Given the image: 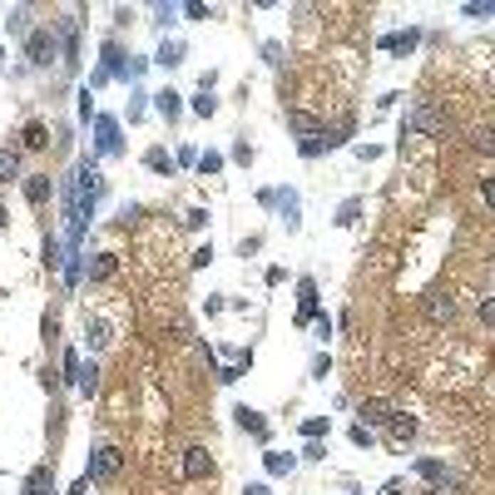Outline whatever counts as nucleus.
Wrapping results in <instances>:
<instances>
[{
	"label": "nucleus",
	"instance_id": "7",
	"mask_svg": "<svg viewBox=\"0 0 495 495\" xmlns=\"http://www.w3.org/2000/svg\"><path fill=\"white\" fill-rule=\"evenodd\" d=\"M184 476H189V481H203V476H213V456H208L203 446H189V451H184Z\"/></svg>",
	"mask_w": 495,
	"mask_h": 495
},
{
	"label": "nucleus",
	"instance_id": "39",
	"mask_svg": "<svg viewBox=\"0 0 495 495\" xmlns=\"http://www.w3.org/2000/svg\"><path fill=\"white\" fill-rule=\"evenodd\" d=\"M481 194H486V203L495 208V179H486V184H481Z\"/></svg>",
	"mask_w": 495,
	"mask_h": 495
},
{
	"label": "nucleus",
	"instance_id": "5",
	"mask_svg": "<svg viewBox=\"0 0 495 495\" xmlns=\"http://www.w3.org/2000/svg\"><path fill=\"white\" fill-rule=\"evenodd\" d=\"M416 476H426L431 486H436V495H451V491H461V481L441 466V461H416Z\"/></svg>",
	"mask_w": 495,
	"mask_h": 495
},
{
	"label": "nucleus",
	"instance_id": "22",
	"mask_svg": "<svg viewBox=\"0 0 495 495\" xmlns=\"http://www.w3.org/2000/svg\"><path fill=\"white\" fill-rule=\"evenodd\" d=\"M15 174H20V154L15 149H0V184H10Z\"/></svg>",
	"mask_w": 495,
	"mask_h": 495
},
{
	"label": "nucleus",
	"instance_id": "35",
	"mask_svg": "<svg viewBox=\"0 0 495 495\" xmlns=\"http://www.w3.org/2000/svg\"><path fill=\"white\" fill-rule=\"evenodd\" d=\"M481 322H486V327H495V297H486V302H481Z\"/></svg>",
	"mask_w": 495,
	"mask_h": 495
},
{
	"label": "nucleus",
	"instance_id": "4",
	"mask_svg": "<svg viewBox=\"0 0 495 495\" xmlns=\"http://www.w3.org/2000/svg\"><path fill=\"white\" fill-rule=\"evenodd\" d=\"M55 40H60V55H65L60 65L75 70V65H80V25H75V20H60V25H55Z\"/></svg>",
	"mask_w": 495,
	"mask_h": 495
},
{
	"label": "nucleus",
	"instance_id": "13",
	"mask_svg": "<svg viewBox=\"0 0 495 495\" xmlns=\"http://www.w3.org/2000/svg\"><path fill=\"white\" fill-rule=\"evenodd\" d=\"M25 495H55V481H50V466H35L25 476Z\"/></svg>",
	"mask_w": 495,
	"mask_h": 495
},
{
	"label": "nucleus",
	"instance_id": "30",
	"mask_svg": "<svg viewBox=\"0 0 495 495\" xmlns=\"http://www.w3.org/2000/svg\"><path fill=\"white\" fill-rule=\"evenodd\" d=\"M45 268H65V258H60V243H55V238H45Z\"/></svg>",
	"mask_w": 495,
	"mask_h": 495
},
{
	"label": "nucleus",
	"instance_id": "28",
	"mask_svg": "<svg viewBox=\"0 0 495 495\" xmlns=\"http://www.w3.org/2000/svg\"><path fill=\"white\" fill-rule=\"evenodd\" d=\"M213 109H218V99L208 95V90H198V95H194V114H203V119H208Z\"/></svg>",
	"mask_w": 495,
	"mask_h": 495
},
{
	"label": "nucleus",
	"instance_id": "31",
	"mask_svg": "<svg viewBox=\"0 0 495 495\" xmlns=\"http://www.w3.org/2000/svg\"><path fill=\"white\" fill-rule=\"evenodd\" d=\"M55 342H60V317L45 312V347H55Z\"/></svg>",
	"mask_w": 495,
	"mask_h": 495
},
{
	"label": "nucleus",
	"instance_id": "27",
	"mask_svg": "<svg viewBox=\"0 0 495 495\" xmlns=\"http://www.w3.org/2000/svg\"><path fill=\"white\" fill-rule=\"evenodd\" d=\"M218 169H223V154H213V149H208V154H198V174H203V179H208V174H218Z\"/></svg>",
	"mask_w": 495,
	"mask_h": 495
},
{
	"label": "nucleus",
	"instance_id": "26",
	"mask_svg": "<svg viewBox=\"0 0 495 495\" xmlns=\"http://www.w3.org/2000/svg\"><path fill=\"white\" fill-rule=\"evenodd\" d=\"M5 25H10L15 35H30V10H25V5H20V10H10V20H5Z\"/></svg>",
	"mask_w": 495,
	"mask_h": 495
},
{
	"label": "nucleus",
	"instance_id": "10",
	"mask_svg": "<svg viewBox=\"0 0 495 495\" xmlns=\"http://www.w3.org/2000/svg\"><path fill=\"white\" fill-rule=\"evenodd\" d=\"M233 416H238V426H243L248 436H258V441L268 436V421H263V411H253V406H238Z\"/></svg>",
	"mask_w": 495,
	"mask_h": 495
},
{
	"label": "nucleus",
	"instance_id": "17",
	"mask_svg": "<svg viewBox=\"0 0 495 495\" xmlns=\"http://www.w3.org/2000/svg\"><path fill=\"white\" fill-rule=\"evenodd\" d=\"M322 149H332V144H327V129H322V134H302V144H297L302 159H317Z\"/></svg>",
	"mask_w": 495,
	"mask_h": 495
},
{
	"label": "nucleus",
	"instance_id": "16",
	"mask_svg": "<svg viewBox=\"0 0 495 495\" xmlns=\"http://www.w3.org/2000/svg\"><path fill=\"white\" fill-rule=\"evenodd\" d=\"M179 60H184V45H179V40H164L159 55H154V65H164V70H174Z\"/></svg>",
	"mask_w": 495,
	"mask_h": 495
},
{
	"label": "nucleus",
	"instance_id": "12",
	"mask_svg": "<svg viewBox=\"0 0 495 495\" xmlns=\"http://www.w3.org/2000/svg\"><path fill=\"white\" fill-rule=\"evenodd\" d=\"M387 436H392V446H406V441H411V436H416V421H411V416H401V411H396L392 421H387Z\"/></svg>",
	"mask_w": 495,
	"mask_h": 495
},
{
	"label": "nucleus",
	"instance_id": "38",
	"mask_svg": "<svg viewBox=\"0 0 495 495\" xmlns=\"http://www.w3.org/2000/svg\"><path fill=\"white\" fill-rule=\"evenodd\" d=\"M466 15H495V5H481V0H471V5H466Z\"/></svg>",
	"mask_w": 495,
	"mask_h": 495
},
{
	"label": "nucleus",
	"instance_id": "20",
	"mask_svg": "<svg viewBox=\"0 0 495 495\" xmlns=\"http://www.w3.org/2000/svg\"><path fill=\"white\" fill-rule=\"evenodd\" d=\"M154 109H159L164 119H179V109H184V104H179V95H174V90H164V95H154Z\"/></svg>",
	"mask_w": 495,
	"mask_h": 495
},
{
	"label": "nucleus",
	"instance_id": "32",
	"mask_svg": "<svg viewBox=\"0 0 495 495\" xmlns=\"http://www.w3.org/2000/svg\"><path fill=\"white\" fill-rule=\"evenodd\" d=\"M322 431H327V416H312V421H302V436H307V441H317Z\"/></svg>",
	"mask_w": 495,
	"mask_h": 495
},
{
	"label": "nucleus",
	"instance_id": "1",
	"mask_svg": "<svg viewBox=\"0 0 495 495\" xmlns=\"http://www.w3.org/2000/svg\"><path fill=\"white\" fill-rule=\"evenodd\" d=\"M446 129V114L431 104V99H421L406 119H401V139H411V134H441Z\"/></svg>",
	"mask_w": 495,
	"mask_h": 495
},
{
	"label": "nucleus",
	"instance_id": "15",
	"mask_svg": "<svg viewBox=\"0 0 495 495\" xmlns=\"http://www.w3.org/2000/svg\"><path fill=\"white\" fill-rule=\"evenodd\" d=\"M263 466H268V476H293L297 456H283V451H268V456H263Z\"/></svg>",
	"mask_w": 495,
	"mask_h": 495
},
{
	"label": "nucleus",
	"instance_id": "23",
	"mask_svg": "<svg viewBox=\"0 0 495 495\" xmlns=\"http://www.w3.org/2000/svg\"><path fill=\"white\" fill-rule=\"evenodd\" d=\"M357 213H362V198H347V203L337 208V228H352V223H357Z\"/></svg>",
	"mask_w": 495,
	"mask_h": 495
},
{
	"label": "nucleus",
	"instance_id": "36",
	"mask_svg": "<svg viewBox=\"0 0 495 495\" xmlns=\"http://www.w3.org/2000/svg\"><path fill=\"white\" fill-rule=\"evenodd\" d=\"M327 367H332V362H327V357H322V352H317V357H312V377H317V382H322V377H327Z\"/></svg>",
	"mask_w": 495,
	"mask_h": 495
},
{
	"label": "nucleus",
	"instance_id": "2",
	"mask_svg": "<svg viewBox=\"0 0 495 495\" xmlns=\"http://www.w3.org/2000/svg\"><path fill=\"white\" fill-rule=\"evenodd\" d=\"M55 55H60V45H55V25H40V30L25 35V60H30L35 70H45Z\"/></svg>",
	"mask_w": 495,
	"mask_h": 495
},
{
	"label": "nucleus",
	"instance_id": "19",
	"mask_svg": "<svg viewBox=\"0 0 495 495\" xmlns=\"http://www.w3.org/2000/svg\"><path fill=\"white\" fill-rule=\"evenodd\" d=\"M45 144H50V129H45L40 119H30V124H25V149H45Z\"/></svg>",
	"mask_w": 495,
	"mask_h": 495
},
{
	"label": "nucleus",
	"instance_id": "33",
	"mask_svg": "<svg viewBox=\"0 0 495 495\" xmlns=\"http://www.w3.org/2000/svg\"><path fill=\"white\" fill-rule=\"evenodd\" d=\"M476 149H486V154H495V129H481V134H476Z\"/></svg>",
	"mask_w": 495,
	"mask_h": 495
},
{
	"label": "nucleus",
	"instance_id": "14",
	"mask_svg": "<svg viewBox=\"0 0 495 495\" xmlns=\"http://www.w3.org/2000/svg\"><path fill=\"white\" fill-rule=\"evenodd\" d=\"M25 198H30V208H40L50 198V174H30L25 179Z\"/></svg>",
	"mask_w": 495,
	"mask_h": 495
},
{
	"label": "nucleus",
	"instance_id": "11",
	"mask_svg": "<svg viewBox=\"0 0 495 495\" xmlns=\"http://www.w3.org/2000/svg\"><path fill=\"white\" fill-rule=\"evenodd\" d=\"M357 411H362V426H387V421L396 416V411L387 406V401H362Z\"/></svg>",
	"mask_w": 495,
	"mask_h": 495
},
{
	"label": "nucleus",
	"instance_id": "21",
	"mask_svg": "<svg viewBox=\"0 0 495 495\" xmlns=\"http://www.w3.org/2000/svg\"><path fill=\"white\" fill-rule=\"evenodd\" d=\"M144 164H149L154 174H174V159H169V149H149V154H144Z\"/></svg>",
	"mask_w": 495,
	"mask_h": 495
},
{
	"label": "nucleus",
	"instance_id": "18",
	"mask_svg": "<svg viewBox=\"0 0 495 495\" xmlns=\"http://www.w3.org/2000/svg\"><path fill=\"white\" fill-rule=\"evenodd\" d=\"M426 312L441 322V317H456V297H446V293H431V302H426Z\"/></svg>",
	"mask_w": 495,
	"mask_h": 495
},
{
	"label": "nucleus",
	"instance_id": "29",
	"mask_svg": "<svg viewBox=\"0 0 495 495\" xmlns=\"http://www.w3.org/2000/svg\"><path fill=\"white\" fill-rule=\"evenodd\" d=\"M263 60H268L273 70H283V45H278V40H268V45H263Z\"/></svg>",
	"mask_w": 495,
	"mask_h": 495
},
{
	"label": "nucleus",
	"instance_id": "8",
	"mask_svg": "<svg viewBox=\"0 0 495 495\" xmlns=\"http://www.w3.org/2000/svg\"><path fill=\"white\" fill-rule=\"evenodd\" d=\"M312 317H317V283L302 278L297 283V322H312Z\"/></svg>",
	"mask_w": 495,
	"mask_h": 495
},
{
	"label": "nucleus",
	"instance_id": "42",
	"mask_svg": "<svg viewBox=\"0 0 495 495\" xmlns=\"http://www.w3.org/2000/svg\"><path fill=\"white\" fill-rule=\"evenodd\" d=\"M0 60H5V45H0Z\"/></svg>",
	"mask_w": 495,
	"mask_h": 495
},
{
	"label": "nucleus",
	"instance_id": "9",
	"mask_svg": "<svg viewBox=\"0 0 495 495\" xmlns=\"http://www.w3.org/2000/svg\"><path fill=\"white\" fill-rule=\"evenodd\" d=\"M421 45V30H396V35H382V50H392V55H406V50H416Z\"/></svg>",
	"mask_w": 495,
	"mask_h": 495
},
{
	"label": "nucleus",
	"instance_id": "6",
	"mask_svg": "<svg viewBox=\"0 0 495 495\" xmlns=\"http://www.w3.org/2000/svg\"><path fill=\"white\" fill-rule=\"evenodd\" d=\"M90 481H114L119 476V451L114 446H99L95 456H90V471H85Z\"/></svg>",
	"mask_w": 495,
	"mask_h": 495
},
{
	"label": "nucleus",
	"instance_id": "34",
	"mask_svg": "<svg viewBox=\"0 0 495 495\" xmlns=\"http://www.w3.org/2000/svg\"><path fill=\"white\" fill-rule=\"evenodd\" d=\"M352 441H357V446H372V426L357 421V426H352Z\"/></svg>",
	"mask_w": 495,
	"mask_h": 495
},
{
	"label": "nucleus",
	"instance_id": "37",
	"mask_svg": "<svg viewBox=\"0 0 495 495\" xmlns=\"http://www.w3.org/2000/svg\"><path fill=\"white\" fill-rule=\"evenodd\" d=\"M184 15H189V20H208V5H198L194 0V5H184Z\"/></svg>",
	"mask_w": 495,
	"mask_h": 495
},
{
	"label": "nucleus",
	"instance_id": "25",
	"mask_svg": "<svg viewBox=\"0 0 495 495\" xmlns=\"http://www.w3.org/2000/svg\"><path fill=\"white\" fill-rule=\"evenodd\" d=\"M90 278H95V283H104V278H114V253H99V263L90 268Z\"/></svg>",
	"mask_w": 495,
	"mask_h": 495
},
{
	"label": "nucleus",
	"instance_id": "3",
	"mask_svg": "<svg viewBox=\"0 0 495 495\" xmlns=\"http://www.w3.org/2000/svg\"><path fill=\"white\" fill-rule=\"evenodd\" d=\"M95 149L104 159H114L119 149H124V139H119V119H109V114H99L95 119Z\"/></svg>",
	"mask_w": 495,
	"mask_h": 495
},
{
	"label": "nucleus",
	"instance_id": "24",
	"mask_svg": "<svg viewBox=\"0 0 495 495\" xmlns=\"http://www.w3.org/2000/svg\"><path fill=\"white\" fill-rule=\"evenodd\" d=\"M65 377H70L75 387H85V362H80V352H65Z\"/></svg>",
	"mask_w": 495,
	"mask_h": 495
},
{
	"label": "nucleus",
	"instance_id": "41",
	"mask_svg": "<svg viewBox=\"0 0 495 495\" xmlns=\"http://www.w3.org/2000/svg\"><path fill=\"white\" fill-rule=\"evenodd\" d=\"M5 223H10V213H5V208H0V228H5Z\"/></svg>",
	"mask_w": 495,
	"mask_h": 495
},
{
	"label": "nucleus",
	"instance_id": "40",
	"mask_svg": "<svg viewBox=\"0 0 495 495\" xmlns=\"http://www.w3.org/2000/svg\"><path fill=\"white\" fill-rule=\"evenodd\" d=\"M248 495H273V491L268 486H248Z\"/></svg>",
	"mask_w": 495,
	"mask_h": 495
}]
</instances>
